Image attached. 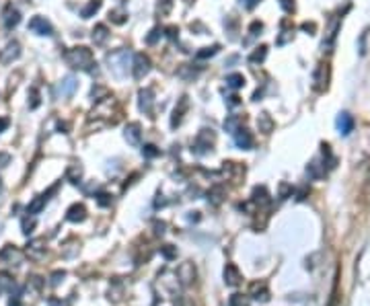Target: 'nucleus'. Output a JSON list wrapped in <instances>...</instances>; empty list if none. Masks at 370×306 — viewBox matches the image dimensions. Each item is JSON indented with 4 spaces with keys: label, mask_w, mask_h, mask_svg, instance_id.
Returning a JSON list of instances; mask_svg holds the SVG:
<instances>
[{
    "label": "nucleus",
    "mask_w": 370,
    "mask_h": 306,
    "mask_svg": "<svg viewBox=\"0 0 370 306\" xmlns=\"http://www.w3.org/2000/svg\"><path fill=\"white\" fill-rule=\"evenodd\" d=\"M68 129H70V124H68V121H58V132L60 134H68Z\"/></svg>",
    "instance_id": "603ef678"
},
{
    "label": "nucleus",
    "mask_w": 370,
    "mask_h": 306,
    "mask_svg": "<svg viewBox=\"0 0 370 306\" xmlns=\"http://www.w3.org/2000/svg\"><path fill=\"white\" fill-rule=\"evenodd\" d=\"M280 6L284 13H292L294 11V0H280Z\"/></svg>",
    "instance_id": "de8ad7c7"
},
{
    "label": "nucleus",
    "mask_w": 370,
    "mask_h": 306,
    "mask_svg": "<svg viewBox=\"0 0 370 306\" xmlns=\"http://www.w3.org/2000/svg\"><path fill=\"white\" fill-rule=\"evenodd\" d=\"M76 86H79L76 78L74 76H66L64 81L60 82V95H62V97H72L74 91H76Z\"/></svg>",
    "instance_id": "aec40b11"
},
{
    "label": "nucleus",
    "mask_w": 370,
    "mask_h": 306,
    "mask_svg": "<svg viewBox=\"0 0 370 306\" xmlns=\"http://www.w3.org/2000/svg\"><path fill=\"white\" fill-rule=\"evenodd\" d=\"M263 31V23H259V21H253L251 23V27H249V33H251V37H257Z\"/></svg>",
    "instance_id": "a18cd8bd"
},
{
    "label": "nucleus",
    "mask_w": 370,
    "mask_h": 306,
    "mask_svg": "<svg viewBox=\"0 0 370 306\" xmlns=\"http://www.w3.org/2000/svg\"><path fill=\"white\" fill-rule=\"evenodd\" d=\"M56 191H58V185L51 187V189L48 191V193H41V195H37V197L33 199V202L27 206V214H29V216H35V214H39L41 209L46 208V204L49 202V195H51V193H56Z\"/></svg>",
    "instance_id": "1a4fd4ad"
},
{
    "label": "nucleus",
    "mask_w": 370,
    "mask_h": 306,
    "mask_svg": "<svg viewBox=\"0 0 370 306\" xmlns=\"http://www.w3.org/2000/svg\"><path fill=\"white\" fill-rule=\"evenodd\" d=\"M107 64H109V70L113 72L115 76H124L128 72V64H130V51L128 49H119V51H113V54L107 56Z\"/></svg>",
    "instance_id": "f03ea898"
},
{
    "label": "nucleus",
    "mask_w": 370,
    "mask_h": 306,
    "mask_svg": "<svg viewBox=\"0 0 370 306\" xmlns=\"http://www.w3.org/2000/svg\"><path fill=\"white\" fill-rule=\"evenodd\" d=\"M226 105H228V107H237V105H241V97H239V95H232V97H228Z\"/></svg>",
    "instance_id": "864d4df0"
},
{
    "label": "nucleus",
    "mask_w": 370,
    "mask_h": 306,
    "mask_svg": "<svg viewBox=\"0 0 370 306\" xmlns=\"http://www.w3.org/2000/svg\"><path fill=\"white\" fill-rule=\"evenodd\" d=\"M19 56H21V43L8 41L4 46V49H0V64L8 66V64H13L15 60H19Z\"/></svg>",
    "instance_id": "423d86ee"
},
{
    "label": "nucleus",
    "mask_w": 370,
    "mask_h": 306,
    "mask_svg": "<svg viewBox=\"0 0 370 306\" xmlns=\"http://www.w3.org/2000/svg\"><path fill=\"white\" fill-rule=\"evenodd\" d=\"M19 21H21L19 11L8 6L6 13H4V27H6V29H13V27H16V25H19Z\"/></svg>",
    "instance_id": "b1692460"
},
{
    "label": "nucleus",
    "mask_w": 370,
    "mask_h": 306,
    "mask_svg": "<svg viewBox=\"0 0 370 306\" xmlns=\"http://www.w3.org/2000/svg\"><path fill=\"white\" fill-rule=\"evenodd\" d=\"M232 138H235V144L241 148V150H251V148H253V136L243 126H241L237 132L232 134Z\"/></svg>",
    "instance_id": "9d476101"
},
{
    "label": "nucleus",
    "mask_w": 370,
    "mask_h": 306,
    "mask_svg": "<svg viewBox=\"0 0 370 306\" xmlns=\"http://www.w3.org/2000/svg\"><path fill=\"white\" fill-rule=\"evenodd\" d=\"M150 68H152V62H150V58L146 56V54H136L134 56V62H132V74L136 81H142V78L150 72Z\"/></svg>",
    "instance_id": "20e7f679"
},
{
    "label": "nucleus",
    "mask_w": 370,
    "mask_h": 306,
    "mask_svg": "<svg viewBox=\"0 0 370 306\" xmlns=\"http://www.w3.org/2000/svg\"><path fill=\"white\" fill-rule=\"evenodd\" d=\"M273 119H272V115L270 113H259V117H257V128H259V132H263V134H272L273 132Z\"/></svg>",
    "instance_id": "412c9836"
},
{
    "label": "nucleus",
    "mask_w": 370,
    "mask_h": 306,
    "mask_svg": "<svg viewBox=\"0 0 370 306\" xmlns=\"http://www.w3.org/2000/svg\"><path fill=\"white\" fill-rule=\"evenodd\" d=\"M303 31H306L308 35H315V31H317V25L315 23H303V27H300Z\"/></svg>",
    "instance_id": "8fccbe9b"
},
{
    "label": "nucleus",
    "mask_w": 370,
    "mask_h": 306,
    "mask_svg": "<svg viewBox=\"0 0 370 306\" xmlns=\"http://www.w3.org/2000/svg\"><path fill=\"white\" fill-rule=\"evenodd\" d=\"M216 142V136H214L212 129H202L195 138V144H193V152L195 154H208L212 150V144Z\"/></svg>",
    "instance_id": "7ed1b4c3"
},
{
    "label": "nucleus",
    "mask_w": 370,
    "mask_h": 306,
    "mask_svg": "<svg viewBox=\"0 0 370 306\" xmlns=\"http://www.w3.org/2000/svg\"><path fill=\"white\" fill-rule=\"evenodd\" d=\"M251 199H253V204H257V206H268V204H270V193H268V189H265L263 185H261V187H255Z\"/></svg>",
    "instance_id": "393cba45"
},
{
    "label": "nucleus",
    "mask_w": 370,
    "mask_h": 306,
    "mask_svg": "<svg viewBox=\"0 0 370 306\" xmlns=\"http://www.w3.org/2000/svg\"><path fill=\"white\" fill-rule=\"evenodd\" d=\"M222 195H225V189H222L220 185L212 187V189L208 191V202H212L214 206H218V204L222 202Z\"/></svg>",
    "instance_id": "2f4dec72"
},
{
    "label": "nucleus",
    "mask_w": 370,
    "mask_h": 306,
    "mask_svg": "<svg viewBox=\"0 0 370 306\" xmlns=\"http://www.w3.org/2000/svg\"><path fill=\"white\" fill-rule=\"evenodd\" d=\"M124 138H126V142L130 144V146H140V140H142V128H140V124H136V121L128 124L126 132H124Z\"/></svg>",
    "instance_id": "9b49d317"
},
{
    "label": "nucleus",
    "mask_w": 370,
    "mask_h": 306,
    "mask_svg": "<svg viewBox=\"0 0 370 306\" xmlns=\"http://www.w3.org/2000/svg\"><path fill=\"white\" fill-rule=\"evenodd\" d=\"M259 2H261V0H241V4H243V6L247 8V11H251V8H255Z\"/></svg>",
    "instance_id": "3c124183"
},
{
    "label": "nucleus",
    "mask_w": 370,
    "mask_h": 306,
    "mask_svg": "<svg viewBox=\"0 0 370 306\" xmlns=\"http://www.w3.org/2000/svg\"><path fill=\"white\" fill-rule=\"evenodd\" d=\"M200 66H197V68H193V64H183L181 68H179L177 70V76L179 78H183V81H193V78L197 76V74H200Z\"/></svg>",
    "instance_id": "4be33fe9"
},
{
    "label": "nucleus",
    "mask_w": 370,
    "mask_h": 306,
    "mask_svg": "<svg viewBox=\"0 0 370 306\" xmlns=\"http://www.w3.org/2000/svg\"><path fill=\"white\" fill-rule=\"evenodd\" d=\"M225 284L230 286V288H235V286L241 284V272H239L237 265L228 263V265L225 267Z\"/></svg>",
    "instance_id": "f3484780"
},
{
    "label": "nucleus",
    "mask_w": 370,
    "mask_h": 306,
    "mask_svg": "<svg viewBox=\"0 0 370 306\" xmlns=\"http://www.w3.org/2000/svg\"><path fill=\"white\" fill-rule=\"evenodd\" d=\"M29 29L35 33V35H44V37L54 35V27H51V23L46 19V16H39V15H35V16H33V19L29 21Z\"/></svg>",
    "instance_id": "0eeeda50"
},
{
    "label": "nucleus",
    "mask_w": 370,
    "mask_h": 306,
    "mask_svg": "<svg viewBox=\"0 0 370 306\" xmlns=\"http://www.w3.org/2000/svg\"><path fill=\"white\" fill-rule=\"evenodd\" d=\"M46 241L44 239H33V241H29V244H27V255L31 257V259H41L44 257V253H46Z\"/></svg>",
    "instance_id": "dca6fc26"
},
{
    "label": "nucleus",
    "mask_w": 370,
    "mask_h": 306,
    "mask_svg": "<svg viewBox=\"0 0 370 306\" xmlns=\"http://www.w3.org/2000/svg\"><path fill=\"white\" fill-rule=\"evenodd\" d=\"M64 277H66V272H54V274H51V277H49L51 279L49 284L51 286H60V282H62Z\"/></svg>",
    "instance_id": "49530a36"
},
{
    "label": "nucleus",
    "mask_w": 370,
    "mask_h": 306,
    "mask_svg": "<svg viewBox=\"0 0 370 306\" xmlns=\"http://www.w3.org/2000/svg\"><path fill=\"white\" fill-rule=\"evenodd\" d=\"M162 33H165V29H161V27H154L148 35H146V46H154L161 37H162Z\"/></svg>",
    "instance_id": "c9c22d12"
},
{
    "label": "nucleus",
    "mask_w": 370,
    "mask_h": 306,
    "mask_svg": "<svg viewBox=\"0 0 370 306\" xmlns=\"http://www.w3.org/2000/svg\"><path fill=\"white\" fill-rule=\"evenodd\" d=\"M171 6H173V0H159V6H157V11H159V15H169V11H171Z\"/></svg>",
    "instance_id": "79ce46f5"
},
{
    "label": "nucleus",
    "mask_w": 370,
    "mask_h": 306,
    "mask_svg": "<svg viewBox=\"0 0 370 306\" xmlns=\"http://www.w3.org/2000/svg\"><path fill=\"white\" fill-rule=\"evenodd\" d=\"M152 105H154V91L150 89V86L140 89L138 91V107H140V111L146 113V115H150V113H152Z\"/></svg>",
    "instance_id": "6e6552de"
},
{
    "label": "nucleus",
    "mask_w": 370,
    "mask_h": 306,
    "mask_svg": "<svg viewBox=\"0 0 370 306\" xmlns=\"http://www.w3.org/2000/svg\"><path fill=\"white\" fill-rule=\"evenodd\" d=\"M165 33H167V37H169V39H177V37H179V27L171 25V27L165 29Z\"/></svg>",
    "instance_id": "09e8293b"
},
{
    "label": "nucleus",
    "mask_w": 370,
    "mask_h": 306,
    "mask_svg": "<svg viewBox=\"0 0 370 306\" xmlns=\"http://www.w3.org/2000/svg\"><path fill=\"white\" fill-rule=\"evenodd\" d=\"M226 86H230V89H241V86H245V76L243 74H228L226 76Z\"/></svg>",
    "instance_id": "cd10ccee"
},
{
    "label": "nucleus",
    "mask_w": 370,
    "mask_h": 306,
    "mask_svg": "<svg viewBox=\"0 0 370 306\" xmlns=\"http://www.w3.org/2000/svg\"><path fill=\"white\" fill-rule=\"evenodd\" d=\"M161 255L167 261H173V259H177V247H173V244H165V247H161Z\"/></svg>",
    "instance_id": "e433bc0d"
},
{
    "label": "nucleus",
    "mask_w": 370,
    "mask_h": 306,
    "mask_svg": "<svg viewBox=\"0 0 370 306\" xmlns=\"http://www.w3.org/2000/svg\"><path fill=\"white\" fill-rule=\"evenodd\" d=\"M23 259V253L19 249H15L13 244H6V247L0 251V261H4V263H11V265H19Z\"/></svg>",
    "instance_id": "f8f14e48"
},
{
    "label": "nucleus",
    "mask_w": 370,
    "mask_h": 306,
    "mask_svg": "<svg viewBox=\"0 0 370 306\" xmlns=\"http://www.w3.org/2000/svg\"><path fill=\"white\" fill-rule=\"evenodd\" d=\"M335 126H338V129H339L341 136H350L352 132H354V117H352L350 113L343 111V113H339V115H338Z\"/></svg>",
    "instance_id": "ddd939ff"
},
{
    "label": "nucleus",
    "mask_w": 370,
    "mask_h": 306,
    "mask_svg": "<svg viewBox=\"0 0 370 306\" xmlns=\"http://www.w3.org/2000/svg\"><path fill=\"white\" fill-rule=\"evenodd\" d=\"M228 306H249V298L243 294H232L228 298Z\"/></svg>",
    "instance_id": "4c0bfd02"
},
{
    "label": "nucleus",
    "mask_w": 370,
    "mask_h": 306,
    "mask_svg": "<svg viewBox=\"0 0 370 306\" xmlns=\"http://www.w3.org/2000/svg\"><path fill=\"white\" fill-rule=\"evenodd\" d=\"M243 121H245V115L241 117V115H228L226 119H225V129L228 134H235L237 129L243 126Z\"/></svg>",
    "instance_id": "a878e982"
},
{
    "label": "nucleus",
    "mask_w": 370,
    "mask_h": 306,
    "mask_svg": "<svg viewBox=\"0 0 370 306\" xmlns=\"http://www.w3.org/2000/svg\"><path fill=\"white\" fill-rule=\"evenodd\" d=\"M265 56H268V46H259V48H255V51L251 56H249V62L251 64H259L265 60Z\"/></svg>",
    "instance_id": "c85d7f7f"
},
{
    "label": "nucleus",
    "mask_w": 370,
    "mask_h": 306,
    "mask_svg": "<svg viewBox=\"0 0 370 306\" xmlns=\"http://www.w3.org/2000/svg\"><path fill=\"white\" fill-rule=\"evenodd\" d=\"M161 154V148H157L154 144H144L142 146V156L144 159H157Z\"/></svg>",
    "instance_id": "f704fd0d"
},
{
    "label": "nucleus",
    "mask_w": 370,
    "mask_h": 306,
    "mask_svg": "<svg viewBox=\"0 0 370 306\" xmlns=\"http://www.w3.org/2000/svg\"><path fill=\"white\" fill-rule=\"evenodd\" d=\"M91 97H93V101H101V99L109 97V95H107V89H105V86H97V89H93V91H91Z\"/></svg>",
    "instance_id": "a19ab883"
},
{
    "label": "nucleus",
    "mask_w": 370,
    "mask_h": 306,
    "mask_svg": "<svg viewBox=\"0 0 370 306\" xmlns=\"http://www.w3.org/2000/svg\"><path fill=\"white\" fill-rule=\"evenodd\" d=\"M68 179H70L74 185H79L80 183V177H82V167L80 164H70V167H68Z\"/></svg>",
    "instance_id": "c756f323"
},
{
    "label": "nucleus",
    "mask_w": 370,
    "mask_h": 306,
    "mask_svg": "<svg viewBox=\"0 0 370 306\" xmlns=\"http://www.w3.org/2000/svg\"><path fill=\"white\" fill-rule=\"evenodd\" d=\"M329 76H331V70H329V64H319L313 74V89L315 91H327V86H329Z\"/></svg>",
    "instance_id": "39448f33"
},
{
    "label": "nucleus",
    "mask_w": 370,
    "mask_h": 306,
    "mask_svg": "<svg viewBox=\"0 0 370 306\" xmlns=\"http://www.w3.org/2000/svg\"><path fill=\"white\" fill-rule=\"evenodd\" d=\"M187 107H189V101H187V97H181V101H179V105H177L175 111H173V117H171V128H177L179 124H181L183 113L187 111Z\"/></svg>",
    "instance_id": "a211bd4d"
},
{
    "label": "nucleus",
    "mask_w": 370,
    "mask_h": 306,
    "mask_svg": "<svg viewBox=\"0 0 370 306\" xmlns=\"http://www.w3.org/2000/svg\"><path fill=\"white\" fill-rule=\"evenodd\" d=\"M251 296L257 302H268L270 300V290L265 288V284H253L251 286Z\"/></svg>",
    "instance_id": "5701e85b"
},
{
    "label": "nucleus",
    "mask_w": 370,
    "mask_h": 306,
    "mask_svg": "<svg viewBox=\"0 0 370 306\" xmlns=\"http://www.w3.org/2000/svg\"><path fill=\"white\" fill-rule=\"evenodd\" d=\"M29 97H31V101H29V109H37L39 107V103H41V99H39V91L33 86V89L29 91Z\"/></svg>",
    "instance_id": "ea45409f"
},
{
    "label": "nucleus",
    "mask_w": 370,
    "mask_h": 306,
    "mask_svg": "<svg viewBox=\"0 0 370 306\" xmlns=\"http://www.w3.org/2000/svg\"><path fill=\"white\" fill-rule=\"evenodd\" d=\"M64 60L66 64L74 68V70H87V72H93V66H97L93 62V51L84 46H76L64 51Z\"/></svg>",
    "instance_id": "f257e3e1"
},
{
    "label": "nucleus",
    "mask_w": 370,
    "mask_h": 306,
    "mask_svg": "<svg viewBox=\"0 0 370 306\" xmlns=\"http://www.w3.org/2000/svg\"><path fill=\"white\" fill-rule=\"evenodd\" d=\"M31 284H33V286H35V288H37V290H39V288H41V286H44V282H41V277H39V275H33V277H31Z\"/></svg>",
    "instance_id": "bf43d9fd"
},
{
    "label": "nucleus",
    "mask_w": 370,
    "mask_h": 306,
    "mask_svg": "<svg viewBox=\"0 0 370 306\" xmlns=\"http://www.w3.org/2000/svg\"><path fill=\"white\" fill-rule=\"evenodd\" d=\"M91 39H93L95 46H103V43H105V41L109 39V29H107V25H95Z\"/></svg>",
    "instance_id": "6ab92c4d"
},
{
    "label": "nucleus",
    "mask_w": 370,
    "mask_h": 306,
    "mask_svg": "<svg viewBox=\"0 0 370 306\" xmlns=\"http://www.w3.org/2000/svg\"><path fill=\"white\" fill-rule=\"evenodd\" d=\"M154 228H157V230H154L157 234H165V228H167V224H165V222H154Z\"/></svg>",
    "instance_id": "6e6d98bb"
},
{
    "label": "nucleus",
    "mask_w": 370,
    "mask_h": 306,
    "mask_svg": "<svg viewBox=\"0 0 370 306\" xmlns=\"http://www.w3.org/2000/svg\"><path fill=\"white\" fill-rule=\"evenodd\" d=\"M99 8H101V0H91V2H89L87 6L82 8L80 16H82V19H91V16H93L95 13H97V11H99Z\"/></svg>",
    "instance_id": "7c9ffc66"
},
{
    "label": "nucleus",
    "mask_w": 370,
    "mask_h": 306,
    "mask_svg": "<svg viewBox=\"0 0 370 306\" xmlns=\"http://www.w3.org/2000/svg\"><path fill=\"white\" fill-rule=\"evenodd\" d=\"M49 306H70L68 300H60V298H51L49 300Z\"/></svg>",
    "instance_id": "4d7b16f0"
},
{
    "label": "nucleus",
    "mask_w": 370,
    "mask_h": 306,
    "mask_svg": "<svg viewBox=\"0 0 370 306\" xmlns=\"http://www.w3.org/2000/svg\"><path fill=\"white\" fill-rule=\"evenodd\" d=\"M0 187H2V183H0Z\"/></svg>",
    "instance_id": "052dcab7"
},
{
    "label": "nucleus",
    "mask_w": 370,
    "mask_h": 306,
    "mask_svg": "<svg viewBox=\"0 0 370 306\" xmlns=\"http://www.w3.org/2000/svg\"><path fill=\"white\" fill-rule=\"evenodd\" d=\"M218 49H220V46H210V48H202L200 51L195 54V58L197 60H208V58H212V56H216L218 54Z\"/></svg>",
    "instance_id": "72a5a7b5"
},
{
    "label": "nucleus",
    "mask_w": 370,
    "mask_h": 306,
    "mask_svg": "<svg viewBox=\"0 0 370 306\" xmlns=\"http://www.w3.org/2000/svg\"><path fill=\"white\" fill-rule=\"evenodd\" d=\"M292 37H294V29H284V31H282V35L276 39V43H278V46H284V43L290 41Z\"/></svg>",
    "instance_id": "c03bdc74"
},
{
    "label": "nucleus",
    "mask_w": 370,
    "mask_h": 306,
    "mask_svg": "<svg viewBox=\"0 0 370 306\" xmlns=\"http://www.w3.org/2000/svg\"><path fill=\"white\" fill-rule=\"evenodd\" d=\"M95 197H97V204H99L101 208H107V206H111V195H109V193H105V191H99V193L95 195Z\"/></svg>",
    "instance_id": "37998d69"
},
{
    "label": "nucleus",
    "mask_w": 370,
    "mask_h": 306,
    "mask_svg": "<svg viewBox=\"0 0 370 306\" xmlns=\"http://www.w3.org/2000/svg\"><path fill=\"white\" fill-rule=\"evenodd\" d=\"M8 126H11V121H8V117H0V134H2Z\"/></svg>",
    "instance_id": "13d9d810"
},
{
    "label": "nucleus",
    "mask_w": 370,
    "mask_h": 306,
    "mask_svg": "<svg viewBox=\"0 0 370 306\" xmlns=\"http://www.w3.org/2000/svg\"><path fill=\"white\" fill-rule=\"evenodd\" d=\"M8 162H11V154H6V152H0V167H6Z\"/></svg>",
    "instance_id": "5fc2aeb1"
},
{
    "label": "nucleus",
    "mask_w": 370,
    "mask_h": 306,
    "mask_svg": "<svg viewBox=\"0 0 370 306\" xmlns=\"http://www.w3.org/2000/svg\"><path fill=\"white\" fill-rule=\"evenodd\" d=\"M306 173L311 175L313 179H319V177H323V173H325V164H319V162L315 161V162H311L306 167Z\"/></svg>",
    "instance_id": "473e14b6"
},
{
    "label": "nucleus",
    "mask_w": 370,
    "mask_h": 306,
    "mask_svg": "<svg viewBox=\"0 0 370 306\" xmlns=\"http://www.w3.org/2000/svg\"><path fill=\"white\" fill-rule=\"evenodd\" d=\"M33 228H35V220L33 218H23V222H21V230H23V234H31L33 232Z\"/></svg>",
    "instance_id": "58836bf2"
},
{
    "label": "nucleus",
    "mask_w": 370,
    "mask_h": 306,
    "mask_svg": "<svg viewBox=\"0 0 370 306\" xmlns=\"http://www.w3.org/2000/svg\"><path fill=\"white\" fill-rule=\"evenodd\" d=\"M109 21L113 25H124L128 21V13L124 8H113V11H109Z\"/></svg>",
    "instance_id": "bb28decb"
},
{
    "label": "nucleus",
    "mask_w": 370,
    "mask_h": 306,
    "mask_svg": "<svg viewBox=\"0 0 370 306\" xmlns=\"http://www.w3.org/2000/svg\"><path fill=\"white\" fill-rule=\"evenodd\" d=\"M66 220L74 222V224L84 222L87 220V208H84L82 204H72L70 208H68V212H66Z\"/></svg>",
    "instance_id": "4468645a"
},
{
    "label": "nucleus",
    "mask_w": 370,
    "mask_h": 306,
    "mask_svg": "<svg viewBox=\"0 0 370 306\" xmlns=\"http://www.w3.org/2000/svg\"><path fill=\"white\" fill-rule=\"evenodd\" d=\"M177 277L181 279V284L183 286H189L195 279V267H193V263H181L179 265V269H177Z\"/></svg>",
    "instance_id": "2eb2a0df"
}]
</instances>
